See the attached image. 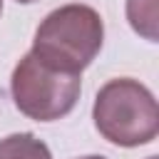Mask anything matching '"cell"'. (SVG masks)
<instances>
[{"mask_svg":"<svg viewBox=\"0 0 159 159\" xmlns=\"http://www.w3.org/2000/svg\"><path fill=\"white\" fill-rule=\"evenodd\" d=\"M17 2H35V0H17Z\"/></svg>","mask_w":159,"mask_h":159,"instance_id":"7","label":"cell"},{"mask_svg":"<svg viewBox=\"0 0 159 159\" xmlns=\"http://www.w3.org/2000/svg\"><path fill=\"white\" fill-rule=\"evenodd\" d=\"M104 22L89 5L70 2L52 10L35 30L32 55L62 72L80 75L102 50Z\"/></svg>","mask_w":159,"mask_h":159,"instance_id":"1","label":"cell"},{"mask_svg":"<svg viewBox=\"0 0 159 159\" xmlns=\"http://www.w3.org/2000/svg\"><path fill=\"white\" fill-rule=\"evenodd\" d=\"M0 12H2V0H0Z\"/></svg>","mask_w":159,"mask_h":159,"instance_id":"8","label":"cell"},{"mask_svg":"<svg viewBox=\"0 0 159 159\" xmlns=\"http://www.w3.org/2000/svg\"><path fill=\"white\" fill-rule=\"evenodd\" d=\"M0 159H52L47 144L30 132H17L0 139Z\"/></svg>","mask_w":159,"mask_h":159,"instance_id":"4","label":"cell"},{"mask_svg":"<svg viewBox=\"0 0 159 159\" xmlns=\"http://www.w3.org/2000/svg\"><path fill=\"white\" fill-rule=\"evenodd\" d=\"M80 159H107V157H102V154H89V157H80Z\"/></svg>","mask_w":159,"mask_h":159,"instance_id":"6","label":"cell"},{"mask_svg":"<svg viewBox=\"0 0 159 159\" xmlns=\"http://www.w3.org/2000/svg\"><path fill=\"white\" fill-rule=\"evenodd\" d=\"M149 159H157V157H149Z\"/></svg>","mask_w":159,"mask_h":159,"instance_id":"9","label":"cell"},{"mask_svg":"<svg viewBox=\"0 0 159 159\" xmlns=\"http://www.w3.org/2000/svg\"><path fill=\"white\" fill-rule=\"evenodd\" d=\"M127 20L134 32L157 42V0H127Z\"/></svg>","mask_w":159,"mask_h":159,"instance_id":"5","label":"cell"},{"mask_svg":"<svg viewBox=\"0 0 159 159\" xmlns=\"http://www.w3.org/2000/svg\"><path fill=\"white\" fill-rule=\"evenodd\" d=\"M80 75L55 70L27 52L12 70L10 92L15 107L37 122H55L70 114L80 99Z\"/></svg>","mask_w":159,"mask_h":159,"instance_id":"3","label":"cell"},{"mask_svg":"<svg viewBox=\"0 0 159 159\" xmlns=\"http://www.w3.org/2000/svg\"><path fill=\"white\" fill-rule=\"evenodd\" d=\"M92 117L97 132L117 147L149 144L159 132V107L154 94L129 77H117L99 87Z\"/></svg>","mask_w":159,"mask_h":159,"instance_id":"2","label":"cell"}]
</instances>
